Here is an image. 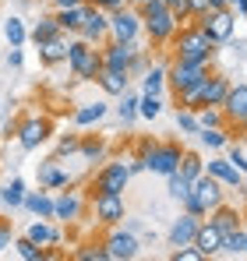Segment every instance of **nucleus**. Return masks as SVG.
I'll return each mask as SVG.
<instances>
[{
  "label": "nucleus",
  "instance_id": "51",
  "mask_svg": "<svg viewBox=\"0 0 247 261\" xmlns=\"http://www.w3.org/2000/svg\"><path fill=\"white\" fill-rule=\"evenodd\" d=\"M212 7H226V0H212Z\"/></svg>",
  "mask_w": 247,
  "mask_h": 261
},
{
  "label": "nucleus",
  "instance_id": "16",
  "mask_svg": "<svg viewBox=\"0 0 247 261\" xmlns=\"http://www.w3.org/2000/svg\"><path fill=\"white\" fill-rule=\"evenodd\" d=\"M50 130H53V124L46 120V117H29V120H21L18 124V141H21V148H39L42 141L50 138Z\"/></svg>",
  "mask_w": 247,
  "mask_h": 261
},
{
  "label": "nucleus",
  "instance_id": "5",
  "mask_svg": "<svg viewBox=\"0 0 247 261\" xmlns=\"http://www.w3.org/2000/svg\"><path fill=\"white\" fill-rule=\"evenodd\" d=\"M127 180H131V166L127 163H106L99 173L92 176L88 191H92V198L95 194H124L127 191Z\"/></svg>",
  "mask_w": 247,
  "mask_h": 261
},
{
  "label": "nucleus",
  "instance_id": "11",
  "mask_svg": "<svg viewBox=\"0 0 247 261\" xmlns=\"http://www.w3.org/2000/svg\"><path fill=\"white\" fill-rule=\"evenodd\" d=\"M103 247H106V258H110V261H131V258H138V237H134V233H127V229H110V233H106V240H103Z\"/></svg>",
  "mask_w": 247,
  "mask_h": 261
},
{
  "label": "nucleus",
  "instance_id": "47",
  "mask_svg": "<svg viewBox=\"0 0 247 261\" xmlns=\"http://www.w3.org/2000/svg\"><path fill=\"white\" fill-rule=\"evenodd\" d=\"M173 11H177V18H180V25H187L191 18H187V0H166Z\"/></svg>",
  "mask_w": 247,
  "mask_h": 261
},
{
  "label": "nucleus",
  "instance_id": "48",
  "mask_svg": "<svg viewBox=\"0 0 247 261\" xmlns=\"http://www.w3.org/2000/svg\"><path fill=\"white\" fill-rule=\"evenodd\" d=\"M88 4H95V7H103V11H120L131 0H88Z\"/></svg>",
  "mask_w": 247,
  "mask_h": 261
},
{
  "label": "nucleus",
  "instance_id": "35",
  "mask_svg": "<svg viewBox=\"0 0 247 261\" xmlns=\"http://www.w3.org/2000/svg\"><path fill=\"white\" fill-rule=\"evenodd\" d=\"M163 85H166V67H149V71H145V78H141V92L159 95Z\"/></svg>",
  "mask_w": 247,
  "mask_h": 261
},
{
  "label": "nucleus",
  "instance_id": "33",
  "mask_svg": "<svg viewBox=\"0 0 247 261\" xmlns=\"http://www.w3.org/2000/svg\"><path fill=\"white\" fill-rule=\"evenodd\" d=\"M163 113V102H159V95H152V92H141V99H138V117H145V120H156Z\"/></svg>",
  "mask_w": 247,
  "mask_h": 261
},
{
  "label": "nucleus",
  "instance_id": "13",
  "mask_svg": "<svg viewBox=\"0 0 247 261\" xmlns=\"http://www.w3.org/2000/svg\"><path fill=\"white\" fill-rule=\"evenodd\" d=\"M223 113H226V124L247 130V85H230L223 99Z\"/></svg>",
  "mask_w": 247,
  "mask_h": 261
},
{
  "label": "nucleus",
  "instance_id": "17",
  "mask_svg": "<svg viewBox=\"0 0 247 261\" xmlns=\"http://www.w3.org/2000/svg\"><path fill=\"white\" fill-rule=\"evenodd\" d=\"M205 173H212L223 187H233V191H244V173L230 163V159H208Z\"/></svg>",
  "mask_w": 247,
  "mask_h": 261
},
{
  "label": "nucleus",
  "instance_id": "31",
  "mask_svg": "<svg viewBox=\"0 0 247 261\" xmlns=\"http://www.w3.org/2000/svg\"><path fill=\"white\" fill-rule=\"evenodd\" d=\"M0 201H4L7 208H18V205H25V184L14 176V180H11V184L0 191Z\"/></svg>",
  "mask_w": 247,
  "mask_h": 261
},
{
  "label": "nucleus",
  "instance_id": "30",
  "mask_svg": "<svg viewBox=\"0 0 247 261\" xmlns=\"http://www.w3.org/2000/svg\"><path fill=\"white\" fill-rule=\"evenodd\" d=\"M177 170L187 176V180H198V176L205 173V163H202V155H198V152H184V155H180V166H177Z\"/></svg>",
  "mask_w": 247,
  "mask_h": 261
},
{
  "label": "nucleus",
  "instance_id": "55",
  "mask_svg": "<svg viewBox=\"0 0 247 261\" xmlns=\"http://www.w3.org/2000/svg\"><path fill=\"white\" fill-rule=\"evenodd\" d=\"M244 134H247V130H244Z\"/></svg>",
  "mask_w": 247,
  "mask_h": 261
},
{
  "label": "nucleus",
  "instance_id": "52",
  "mask_svg": "<svg viewBox=\"0 0 247 261\" xmlns=\"http://www.w3.org/2000/svg\"><path fill=\"white\" fill-rule=\"evenodd\" d=\"M237 4H244V0H226V7H237Z\"/></svg>",
  "mask_w": 247,
  "mask_h": 261
},
{
  "label": "nucleus",
  "instance_id": "21",
  "mask_svg": "<svg viewBox=\"0 0 247 261\" xmlns=\"http://www.w3.org/2000/svg\"><path fill=\"white\" fill-rule=\"evenodd\" d=\"M53 216L64 222H78L82 219V198L75 191H64L60 198H53Z\"/></svg>",
  "mask_w": 247,
  "mask_h": 261
},
{
  "label": "nucleus",
  "instance_id": "41",
  "mask_svg": "<svg viewBox=\"0 0 247 261\" xmlns=\"http://www.w3.org/2000/svg\"><path fill=\"white\" fill-rule=\"evenodd\" d=\"M117 113H120V120H124V124H131V120L138 117V99L124 92V102H120V106H117Z\"/></svg>",
  "mask_w": 247,
  "mask_h": 261
},
{
  "label": "nucleus",
  "instance_id": "2",
  "mask_svg": "<svg viewBox=\"0 0 247 261\" xmlns=\"http://www.w3.org/2000/svg\"><path fill=\"white\" fill-rule=\"evenodd\" d=\"M169 46H173V60H191V64H212V60H215V53H219L215 43L202 32V25H198V21L180 25Z\"/></svg>",
  "mask_w": 247,
  "mask_h": 261
},
{
  "label": "nucleus",
  "instance_id": "23",
  "mask_svg": "<svg viewBox=\"0 0 247 261\" xmlns=\"http://www.w3.org/2000/svg\"><path fill=\"white\" fill-rule=\"evenodd\" d=\"M230 78L226 74H208L202 88H205V106H223V99H226V92H230Z\"/></svg>",
  "mask_w": 247,
  "mask_h": 261
},
{
  "label": "nucleus",
  "instance_id": "36",
  "mask_svg": "<svg viewBox=\"0 0 247 261\" xmlns=\"http://www.w3.org/2000/svg\"><path fill=\"white\" fill-rule=\"evenodd\" d=\"M166 180H169V198H177V201H184V198L191 194V184H194V180H187V176L180 173V170H177V173H169Z\"/></svg>",
  "mask_w": 247,
  "mask_h": 261
},
{
  "label": "nucleus",
  "instance_id": "4",
  "mask_svg": "<svg viewBox=\"0 0 247 261\" xmlns=\"http://www.w3.org/2000/svg\"><path fill=\"white\" fill-rule=\"evenodd\" d=\"M191 21H198V25H202V32L219 46V43H226V39L233 36L237 14H233V7H212V11H205L202 18H191Z\"/></svg>",
  "mask_w": 247,
  "mask_h": 261
},
{
  "label": "nucleus",
  "instance_id": "39",
  "mask_svg": "<svg viewBox=\"0 0 247 261\" xmlns=\"http://www.w3.org/2000/svg\"><path fill=\"white\" fill-rule=\"evenodd\" d=\"M75 261H110V258H106V247L103 244H92V247L75 251Z\"/></svg>",
  "mask_w": 247,
  "mask_h": 261
},
{
  "label": "nucleus",
  "instance_id": "24",
  "mask_svg": "<svg viewBox=\"0 0 247 261\" xmlns=\"http://www.w3.org/2000/svg\"><path fill=\"white\" fill-rule=\"evenodd\" d=\"M208 219H212L223 233H230V229L244 226V212H237V208H233V205H226V201H223L219 208H212V212H208Z\"/></svg>",
  "mask_w": 247,
  "mask_h": 261
},
{
  "label": "nucleus",
  "instance_id": "44",
  "mask_svg": "<svg viewBox=\"0 0 247 261\" xmlns=\"http://www.w3.org/2000/svg\"><path fill=\"white\" fill-rule=\"evenodd\" d=\"M205 11H212V0H187V18H202Z\"/></svg>",
  "mask_w": 247,
  "mask_h": 261
},
{
  "label": "nucleus",
  "instance_id": "32",
  "mask_svg": "<svg viewBox=\"0 0 247 261\" xmlns=\"http://www.w3.org/2000/svg\"><path fill=\"white\" fill-rule=\"evenodd\" d=\"M198 127H226L223 106H202L198 110Z\"/></svg>",
  "mask_w": 247,
  "mask_h": 261
},
{
  "label": "nucleus",
  "instance_id": "26",
  "mask_svg": "<svg viewBox=\"0 0 247 261\" xmlns=\"http://www.w3.org/2000/svg\"><path fill=\"white\" fill-rule=\"evenodd\" d=\"M25 208H29L36 219H57V216H53V198H50L46 191H32V194H25Z\"/></svg>",
  "mask_w": 247,
  "mask_h": 261
},
{
  "label": "nucleus",
  "instance_id": "42",
  "mask_svg": "<svg viewBox=\"0 0 247 261\" xmlns=\"http://www.w3.org/2000/svg\"><path fill=\"white\" fill-rule=\"evenodd\" d=\"M78 152H82L85 159H99V155L106 152V145H103L99 138H85V141H82V148H78Z\"/></svg>",
  "mask_w": 247,
  "mask_h": 261
},
{
  "label": "nucleus",
  "instance_id": "34",
  "mask_svg": "<svg viewBox=\"0 0 247 261\" xmlns=\"http://www.w3.org/2000/svg\"><path fill=\"white\" fill-rule=\"evenodd\" d=\"M14 251H18V254H21L25 261H46V258H50V254L42 251L39 244H32L29 237H18V240H14Z\"/></svg>",
  "mask_w": 247,
  "mask_h": 261
},
{
  "label": "nucleus",
  "instance_id": "53",
  "mask_svg": "<svg viewBox=\"0 0 247 261\" xmlns=\"http://www.w3.org/2000/svg\"><path fill=\"white\" fill-rule=\"evenodd\" d=\"M131 4H134V7H141V4H149V0H131Z\"/></svg>",
  "mask_w": 247,
  "mask_h": 261
},
{
  "label": "nucleus",
  "instance_id": "3",
  "mask_svg": "<svg viewBox=\"0 0 247 261\" xmlns=\"http://www.w3.org/2000/svg\"><path fill=\"white\" fill-rule=\"evenodd\" d=\"M67 64H71L78 82H95L99 71H103V49L95 43H85L82 36H75L67 46Z\"/></svg>",
  "mask_w": 247,
  "mask_h": 261
},
{
  "label": "nucleus",
  "instance_id": "40",
  "mask_svg": "<svg viewBox=\"0 0 247 261\" xmlns=\"http://www.w3.org/2000/svg\"><path fill=\"white\" fill-rule=\"evenodd\" d=\"M78 148H82V138H78V134H64V138L57 141V159L71 155V152H78Z\"/></svg>",
  "mask_w": 247,
  "mask_h": 261
},
{
  "label": "nucleus",
  "instance_id": "54",
  "mask_svg": "<svg viewBox=\"0 0 247 261\" xmlns=\"http://www.w3.org/2000/svg\"><path fill=\"white\" fill-rule=\"evenodd\" d=\"M244 229H247V216H244Z\"/></svg>",
  "mask_w": 247,
  "mask_h": 261
},
{
  "label": "nucleus",
  "instance_id": "27",
  "mask_svg": "<svg viewBox=\"0 0 247 261\" xmlns=\"http://www.w3.org/2000/svg\"><path fill=\"white\" fill-rule=\"evenodd\" d=\"M223 254H230V258H244V254H247V229H244V226H237V229L226 233V240H223Z\"/></svg>",
  "mask_w": 247,
  "mask_h": 261
},
{
  "label": "nucleus",
  "instance_id": "28",
  "mask_svg": "<svg viewBox=\"0 0 247 261\" xmlns=\"http://www.w3.org/2000/svg\"><path fill=\"white\" fill-rule=\"evenodd\" d=\"M106 117V102H85L82 110H75V124L88 127V124H99Z\"/></svg>",
  "mask_w": 247,
  "mask_h": 261
},
{
  "label": "nucleus",
  "instance_id": "1",
  "mask_svg": "<svg viewBox=\"0 0 247 261\" xmlns=\"http://www.w3.org/2000/svg\"><path fill=\"white\" fill-rule=\"evenodd\" d=\"M138 14H141V32L149 36L152 46H169L173 43V36H177V29H180V18H177V11H173L166 0H149V4H141Z\"/></svg>",
  "mask_w": 247,
  "mask_h": 261
},
{
  "label": "nucleus",
  "instance_id": "14",
  "mask_svg": "<svg viewBox=\"0 0 247 261\" xmlns=\"http://www.w3.org/2000/svg\"><path fill=\"white\" fill-rule=\"evenodd\" d=\"M92 212L103 226H117L127 216V205H124V194H95L92 198Z\"/></svg>",
  "mask_w": 247,
  "mask_h": 261
},
{
  "label": "nucleus",
  "instance_id": "15",
  "mask_svg": "<svg viewBox=\"0 0 247 261\" xmlns=\"http://www.w3.org/2000/svg\"><path fill=\"white\" fill-rule=\"evenodd\" d=\"M223 240H226V233L205 216V219H202V226H198V233H194V247L202 251V258H215V254H223Z\"/></svg>",
  "mask_w": 247,
  "mask_h": 261
},
{
  "label": "nucleus",
  "instance_id": "43",
  "mask_svg": "<svg viewBox=\"0 0 247 261\" xmlns=\"http://www.w3.org/2000/svg\"><path fill=\"white\" fill-rule=\"evenodd\" d=\"M177 127L187 130V134H198V113H191V110H180V113H177Z\"/></svg>",
  "mask_w": 247,
  "mask_h": 261
},
{
  "label": "nucleus",
  "instance_id": "18",
  "mask_svg": "<svg viewBox=\"0 0 247 261\" xmlns=\"http://www.w3.org/2000/svg\"><path fill=\"white\" fill-rule=\"evenodd\" d=\"M198 226H202V216H194V212H184V216H180L177 222H173V226H169V247L194 244V233H198Z\"/></svg>",
  "mask_w": 247,
  "mask_h": 261
},
{
  "label": "nucleus",
  "instance_id": "29",
  "mask_svg": "<svg viewBox=\"0 0 247 261\" xmlns=\"http://www.w3.org/2000/svg\"><path fill=\"white\" fill-rule=\"evenodd\" d=\"M53 36H60V25H57V14H46V18L36 21V29H32L29 39L39 46V43H46V39H53Z\"/></svg>",
  "mask_w": 247,
  "mask_h": 261
},
{
  "label": "nucleus",
  "instance_id": "20",
  "mask_svg": "<svg viewBox=\"0 0 247 261\" xmlns=\"http://www.w3.org/2000/svg\"><path fill=\"white\" fill-rule=\"evenodd\" d=\"M85 11H88V0H85V4H75V7H57L53 14H57L60 32L78 36V32H82V21H85Z\"/></svg>",
  "mask_w": 247,
  "mask_h": 261
},
{
  "label": "nucleus",
  "instance_id": "46",
  "mask_svg": "<svg viewBox=\"0 0 247 261\" xmlns=\"http://www.w3.org/2000/svg\"><path fill=\"white\" fill-rule=\"evenodd\" d=\"M7 247H14V240H11V226H7V219H0V251H7Z\"/></svg>",
  "mask_w": 247,
  "mask_h": 261
},
{
  "label": "nucleus",
  "instance_id": "37",
  "mask_svg": "<svg viewBox=\"0 0 247 261\" xmlns=\"http://www.w3.org/2000/svg\"><path fill=\"white\" fill-rule=\"evenodd\" d=\"M198 138L208 148H223L226 145V127H198Z\"/></svg>",
  "mask_w": 247,
  "mask_h": 261
},
{
  "label": "nucleus",
  "instance_id": "12",
  "mask_svg": "<svg viewBox=\"0 0 247 261\" xmlns=\"http://www.w3.org/2000/svg\"><path fill=\"white\" fill-rule=\"evenodd\" d=\"M191 194L202 201V208H205V212L219 208V205L226 201V187H223V184H219L212 173H202V176H198V180L191 184Z\"/></svg>",
  "mask_w": 247,
  "mask_h": 261
},
{
  "label": "nucleus",
  "instance_id": "19",
  "mask_svg": "<svg viewBox=\"0 0 247 261\" xmlns=\"http://www.w3.org/2000/svg\"><path fill=\"white\" fill-rule=\"evenodd\" d=\"M67 46H71L67 32H60V36L46 39V43H39V60L46 64V67H57V64H64V60H67Z\"/></svg>",
  "mask_w": 247,
  "mask_h": 261
},
{
  "label": "nucleus",
  "instance_id": "10",
  "mask_svg": "<svg viewBox=\"0 0 247 261\" xmlns=\"http://www.w3.org/2000/svg\"><path fill=\"white\" fill-rule=\"evenodd\" d=\"M82 36L85 43H103V39H110V11H103V7H95V4H88V11H85V21H82Z\"/></svg>",
  "mask_w": 247,
  "mask_h": 261
},
{
  "label": "nucleus",
  "instance_id": "50",
  "mask_svg": "<svg viewBox=\"0 0 247 261\" xmlns=\"http://www.w3.org/2000/svg\"><path fill=\"white\" fill-rule=\"evenodd\" d=\"M233 11H237V14H244V18H247V0H244V4H237Z\"/></svg>",
  "mask_w": 247,
  "mask_h": 261
},
{
  "label": "nucleus",
  "instance_id": "45",
  "mask_svg": "<svg viewBox=\"0 0 247 261\" xmlns=\"http://www.w3.org/2000/svg\"><path fill=\"white\" fill-rule=\"evenodd\" d=\"M230 163H233V166H237L240 173H247V155H244V152H240V148H237V145L230 148Z\"/></svg>",
  "mask_w": 247,
  "mask_h": 261
},
{
  "label": "nucleus",
  "instance_id": "7",
  "mask_svg": "<svg viewBox=\"0 0 247 261\" xmlns=\"http://www.w3.org/2000/svg\"><path fill=\"white\" fill-rule=\"evenodd\" d=\"M212 71H208V64H191V60H173L169 67H166V85L173 88V95H180L184 88L198 85L202 78H208Z\"/></svg>",
  "mask_w": 247,
  "mask_h": 261
},
{
  "label": "nucleus",
  "instance_id": "6",
  "mask_svg": "<svg viewBox=\"0 0 247 261\" xmlns=\"http://www.w3.org/2000/svg\"><path fill=\"white\" fill-rule=\"evenodd\" d=\"M110 39H117V43L141 39V14L134 4H127L120 11H110Z\"/></svg>",
  "mask_w": 247,
  "mask_h": 261
},
{
  "label": "nucleus",
  "instance_id": "25",
  "mask_svg": "<svg viewBox=\"0 0 247 261\" xmlns=\"http://www.w3.org/2000/svg\"><path fill=\"white\" fill-rule=\"evenodd\" d=\"M57 163H60V159L53 155V159H46L39 166V184L42 187H67V184H71V176L64 173V170H57Z\"/></svg>",
  "mask_w": 247,
  "mask_h": 261
},
{
  "label": "nucleus",
  "instance_id": "22",
  "mask_svg": "<svg viewBox=\"0 0 247 261\" xmlns=\"http://www.w3.org/2000/svg\"><path fill=\"white\" fill-rule=\"evenodd\" d=\"M95 82L103 85V92H106V95H124V92H127V85H131V74H127V71H117V67H103Z\"/></svg>",
  "mask_w": 247,
  "mask_h": 261
},
{
  "label": "nucleus",
  "instance_id": "8",
  "mask_svg": "<svg viewBox=\"0 0 247 261\" xmlns=\"http://www.w3.org/2000/svg\"><path fill=\"white\" fill-rule=\"evenodd\" d=\"M138 53H145L141 39H134V43H117V39H110V43L103 46V67H117V71H127V74H131Z\"/></svg>",
  "mask_w": 247,
  "mask_h": 261
},
{
  "label": "nucleus",
  "instance_id": "9",
  "mask_svg": "<svg viewBox=\"0 0 247 261\" xmlns=\"http://www.w3.org/2000/svg\"><path fill=\"white\" fill-rule=\"evenodd\" d=\"M180 155H184V148L173 145V141H166V145H152V152L145 155V170H152V173H159V176H169V173H177Z\"/></svg>",
  "mask_w": 247,
  "mask_h": 261
},
{
  "label": "nucleus",
  "instance_id": "38",
  "mask_svg": "<svg viewBox=\"0 0 247 261\" xmlns=\"http://www.w3.org/2000/svg\"><path fill=\"white\" fill-rule=\"evenodd\" d=\"M4 36H7V43H11V46H21L25 39H29V32H25L21 18H11V21L4 25Z\"/></svg>",
  "mask_w": 247,
  "mask_h": 261
},
{
  "label": "nucleus",
  "instance_id": "49",
  "mask_svg": "<svg viewBox=\"0 0 247 261\" xmlns=\"http://www.w3.org/2000/svg\"><path fill=\"white\" fill-rule=\"evenodd\" d=\"M7 64H11V67H21V46H11V53H7Z\"/></svg>",
  "mask_w": 247,
  "mask_h": 261
}]
</instances>
